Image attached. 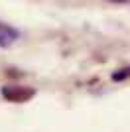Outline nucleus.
<instances>
[{
  "label": "nucleus",
  "mask_w": 130,
  "mask_h": 132,
  "mask_svg": "<svg viewBox=\"0 0 130 132\" xmlns=\"http://www.w3.org/2000/svg\"><path fill=\"white\" fill-rule=\"evenodd\" d=\"M112 2H128V0H112Z\"/></svg>",
  "instance_id": "20e7f679"
},
{
  "label": "nucleus",
  "mask_w": 130,
  "mask_h": 132,
  "mask_svg": "<svg viewBox=\"0 0 130 132\" xmlns=\"http://www.w3.org/2000/svg\"><path fill=\"white\" fill-rule=\"evenodd\" d=\"M0 93L10 103H26L36 95V91L32 87H22V85H6V87H2Z\"/></svg>",
  "instance_id": "f257e3e1"
},
{
  "label": "nucleus",
  "mask_w": 130,
  "mask_h": 132,
  "mask_svg": "<svg viewBox=\"0 0 130 132\" xmlns=\"http://www.w3.org/2000/svg\"><path fill=\"white\" fill-rule=\"evenodd\" d=\"M18 39V32L14 28L6 26V24H0V47H8Z\"/></svg>",
  "instance_id": "f03ea898"
},
{
  "label": "nucleus",
  "mask_w": 130,
  "mask_h": 132,
  "mask_svg": "<svg viewBox=\"0 0 130 132\" xmlns=\"http://www.w3.org/2000/svg\"><path fill=\"white\" fill-rule=\"evenodd\" d=\"M128 77H130V67H124V69L112 73V81H124V79H128Z\"/></svg>",
  "instance_id": "7ed1b4c3"
}]
</instances>
